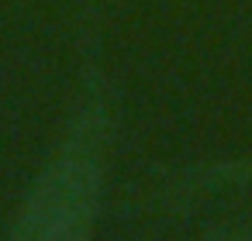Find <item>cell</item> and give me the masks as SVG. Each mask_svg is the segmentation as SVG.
Instances as JSON below:
<instances>
[{
  "instance_id": "obj_1",
  "label": "cell",
  "mask_w": 252,
  "mask_h": 241,
  "mask_svg": "<svg viewBox=\"0 0 252 241\" xmlns=\"http://www.w3.org/2000/svg\"><path fill=\"white\" fill-rule=\"evenodd\" d=\"M100 134L104 117L87 104L52 162L21 200L11 238L21 241H80L90 234L100 203Z\"/></svg>"
}]
</instances>
